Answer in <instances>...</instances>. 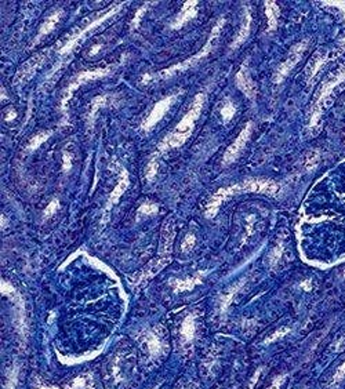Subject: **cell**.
<instances>
[{"label": "cell", "mask_w": 345, "mask_h": 389, "mask_svg": "<svg viewBox=\"0 0 345 389\" xmlns=\"http://www.w3.org/2000/svg\"><path fill=\"white\" fill-rule=\"evenodd\" d=\"M203 103H204V94H197L193 99L191 108L188 109L185 116L181 119V122L176 126V128L163 139L162 143L159 144V152L162 153L171 148H178L187 141V138L191 135L193 127H195V122L202 112Z\"/></svg>", "instance_id": "1"}, {"label": "cell", "mask_w": 345, "mask_h": 389, "mask_svg": "<svg viewBox=\"0 0 345 389\" xmlns=\"http://www.w3.org/2000/svg\"><path fill=\"white\" fill-rule=\"evenodd\" d=\"M222 24H224V20L220 21V22H218V24L216 25L214 28H213L212 34H210V38H209V40H207L206 46H204V47H203V49L200 50L199 53H197V54L192 55L191 58H188L187 61H184V62H181V64L176 65V66H171V68L164 69V70L159 72V74L155 75V76H149V75H145V76H144V82H148V79H151V80H153V79H167V78H171V76H174V75L181 74V72H184V70H187V69H189L191 66H193V65L196 64V62H199V61H200L203 57H206V55L209 54L210 51H212L214 40L217 39L218 36H220Z\"/></svg>", "instance_id": "2"}, {"label": "cell", "mask_w": 345, "mask_h": 389, "mask_svg": "<svg viewBox=\"0 0 345 389\" xmlns=\"http://www.w3.org/2000/svg\"><path fill=\"white\" fill-rule=\"evenodd\" d=\"M174 233H176L174 224H172L171 220H170V221L167 222V225L163 228L162 244H160V252H159L158 258L153 260V261L144 269V272L140 275V277L135 279L134 281L141 283V281L147 280V279H149L152 275H156L163 266L170 261V253H171V244L172 239H174Z\"/></svg>", "instance_id": "3"}, {"label": "cell", "mask_w": 345, "mask_h": 389, "mask_svg": "<svg viewBox=\"0 0 345 389\" xmlns=\"http://www.w3.org/2000/svg\"><path fill=\"white\" fill-rule=\"evenodd\" d=\"M120 9H122V5H116V6H114V7H111V10H108L107 13H104V15H99V17H97V18H95V20L91 22V24L86 25V26H83L82 29H79L78 32H75L74 36H72V38H71V39H69L68 42L65 43V46L62 47V49L59 50V54L61 55L68 54L71 50L75 49L76 46L80 45V43H82V42L86 39V36L89 34V32H91L94 28L99 26V25L102 24L104 21L108 20L109 17H112V15H114L116 11L120 10Z\"/></svg>", "instance_id": "4"}, {"label": "cell", "mask_w": 345, "mask_h": 389, "mask_svg": "<svg viewBox=\"0 0 345 389\" xmlns=\"http://www.w3.org/2000/svg\"><path fill=\"white\" fill-rule=\"evenodd\" d=\"M279 185L271 180H261V178H256V180H247L236 185L229 187V192L232 195H235L237 192H257V193H268V195H276L279 192Z\"/></svg>", "instance_id": "5"}, {"label": "cell", "mask_w": 345, "mask_h": 389, "mask_svg": "<svg viewBox=\"0 0 345 389\" xmlns=\"http://www.w3.org/2000/svg\"><path fill=\"white\" fill-rule=\"evenodd\" d=\"M305 46L306 42H301V43H298V45H296L291 49L290 54H289V57L286 58V61H285V62L279 66V69L276 70L275 78H273V82H275V83H281L282 80L285 79L287 75H289V72H290L291 69L294 68V65L300 61L301 55H302L304 50H305Z\"/></svg>", "instance_id": "6"}, {"label": "cell", "mask_w": 345, "mask_h": 389, "mask_svg": "<svg viewBox=\"0 0 345 389\" xmlns=\"http://www.w3.org/2000/svg\"><path fill=\"white\" fill-rule=\"evenodd\" d=\"M109 72H111V69L109 68L94 69V70H84V72H80V74L75 78L74 82L69 84L68 89H66V94H65V97H64V105L66 103V101L71 98V95H72L75 89L80 87V86H82L83 83H86V82L97 79V78H102V76H105V75H108Z\"/></svg>", "instance_id": "7"}, {"label": "cell", "mask_w": 345, "mask_h": 389, "mask_svg": "<svg viewBox=\"0 0 345 389\" xmlns=\"http://www.w3.org/2000/svg\"><path fill=\"white\" fill-rule=\"evenodd\" d=\"M252 123H247L246 127L243 128L240 131V134L237 135V138L231 144V147L227 149V152L224 155V163L228 164V163H232L235 159L237 158V155L240 153V151L243 149V147L246 145L247 139L250 138V134H252Z\"/></svg>", "instance_id": "8"}, {"label": "cell", "mask_w": 345, "mask_h": 389, "mask_svg": "<svg viewBox=\"0 0 345 389\" xmlns=\"http://www.w3.org/2000/svg\"><path fill=\"white\" fill-rule=\"evenodd\" d=\"M174 99H176V97H174V95H170L167 98L159 101V102L153 107L152 112L148 115V118L145 119V122L143 123V130H149V128H152L158 122H160L163 116H164L166 112L168 111V108L171 107Z\"/></svg>", "instance_id": "9"}, {"label": "cell", "mask_w": 345, "mask_h": 389, "mask_svg": "<svg viewBox=\"0 0 345 389\" xmlns=\"http://www.w3.org/2000/svg\"><path fill=\"white\" fill-rule=\"evenodd\" d=\"M236 84L237 87L246 94L249 98H254L256 97V84L250 78V74L247 70L246 65H243L240 70L236 74Z\"/></svg>", "instance_id": "10"}, {"label": "cell", "mask_w": 345, "mask_h": 389, "mask_svg": "<svg viewBox=\"0 0 345 389\" xmlns=\"http://www.w3.org/2000/svg\"><path fill=\"white\" fill-rule=\"evenodd\" d=\"M197 14V2H187L183 6V10L180 11V14L177 15V18L174 20L171 24L172 29H180L183 25H185L188 21H191L195 18V15Z\"/></svg>", "instance_id": "11"}, {"label": "cell", "mask_w": 345, "mask_h": 389, "mask_svg": "<svg viewBox=\"0 0 345 389\" xmlns=\"http://www.w3.org/2000/svg\"><path fill=\"white\" fill-rule=\"evenodd\" d=\"M45 61V54H39L33 57L32 59H29L28 62H25L22 66L18 70V74H17V78L15 80L20 83V82H25V80H28L32 76V75L36 72V69L39 68L40 64Z\"/></svg>", "instance_id": "12"}, {"label": "cell", "mask_w": 345, "mask_h": 389, "mask_svg": "<svg viewBox=\"0 0 345 389\" xmlns=\"http://www.w3.org/2000/svg\"><path fill=\"white\" fill-rule=\"evenodd\" d=\"M204 275H206V272H199V273H196V275L192 276V277H188V279H176V280L171 281V287L174 289V291H177V293L192 290L196 285H200V283H202V279Z\"/></svg>", "instance_id": "13"}, {"label": "cell", "mask_w": 345, "mask_h": 389, "mask_svg": "<svg viewBox=\"0 0 345 389\" xmlns=\"http://www.w3.org/2000/svg\"><path fill=\"white\" fill-rule=\"evenodd\" d=\"M127 187H128L127 172H126L123 170V177L120 178V181H119V184H118V185H116V187H115L114 192L111 193V196H109L107 210H111V208H112V206L118 203V200H119V199H120V196L123 195L124 191L127 189Z\"/></svg>", "instance_id": "14"}, {"label": "cell", "mask_w": 345, "mask_h": 389, "mask_svg": "<svg viewBox=\"0 0 345 389\" xmlns=\"http://www.w3.org/2000/svg\"><path fill=\"white\" fill-rule=\"evenodd\" d=\"M196 333V322H195V315H188L183 322L181 326V337L184 342H189L193 340Z\"/></svg>", "instance_id": "15"}, {"label": "cell", "mask_w": 345, "mask_h": 389, "mask_svg": "<svg viewBox=\"0 0 345 389\" xmlns=\"http://www.w3.org/2000/svg\"><path fill=\"white\" fill-rule=\"evenodd\" d=\"M250 28H252V15L249 14V11L246 10V18H245V22L242 25L239 33H237L236 39L232 43V49H236L237 46H240L247 39V36L250 33Z\"/></svg>", "instance_id": "16"}, {"label": "cell", "mask_w": 345, "mask_h": 389, "mask_svg": "<svg viewBox=\"0 0 345 389\" xmlns=\"http://www.w3.org/2000/svg\"><path fill=\"white\" fill-rule=\"evenodd\" d=\"M61 15H62V11L58 10V11H55V13H53L51 15H49V17L46 18L45 22H43V25H42V28H40L39 38H43V36H46V34L50 33L51 30L54 29L55 25L58 24V21H59V18H61Z\"/></svg>", "instance_id": "17"}, {"label": "cell", "mask_w": 345, "mask_h": 389, "mask_svg": "<svg viewBox=\"0 0 345 389\" xmlns=\"http://www.w3.org/2000/svg\"><path fill=\"white\" fill-rule=\"evenodd\" d=\"M342 80H345V69L342 70V72H341L340 75H337L334 79H331L330 82H329V83L326 84L325 87H323V90H322V93H321V97H319V101H318V103H316V107H319L322 101H323V99H325L326 97H327V95H329V94L333 91V89H334L335 86H337L338 83H341Z\"/></svg>", "instance_id": "18"}, {"label": "cell", "mask_w": 345, "mask_h": 389, "mask_svg": "<svg viewBox=\"0 0 345 389\" xmlns=\"http://www.w3.org/2000/svg\"><path fill=\"white\" fill-rule=\"evenodd\" d=\"M265 11L266 17H268V30H272L276 28V22H278V6L273 2H266L265 3Z\"/></svg>", "instance_id": "19"}, {"label": "cell", "mask_w": 345, "mask_h": 389, "mask_svg": "<svg viewBox=\"0 0 345 389\" xmlns=\"http://www.w3.org/2000/svg\"><path fill=\"white\" fill-rule=\"evenodd\" d=\"M147 345H148V349L152 356H158L162 353V350H163L162 341H160V338H159L158 335L155 334V333H151V334L147 337Z\"/></svg>", "instance_id": "20"}, {"label": "cell", "mask_w": 345, "mask_h": 389, "mask_svg": "<svg viewBox=\"0 0 345 389\" xmlns=\"http://www.w3.org/2000/svg\"><path fill=\"white\" fill-rule=\"evenodd\" d=\"M50 134L51 133L47 131V133H40L38 134V135H34V137L30 139L29 145H28V151H34L36 148H39L40 145L45 143L46 139L50 137Z\"/></svg>", "instance_id": "21"}, {"label": "cell", "mask_w": 345, "mask_h": 389, "mask_svg": "<svg viewBox=\"0 0 345 389\" xmlns=\"http://www.w3.org/2000/svg\"><path fill=\"white\" fill-rule=\"evenodd\" d=\"M233 115H235V107H233V103L228 101V102L224 103V107L221 108V116L224 119V122L228 123L233 118Z\"/></svg>", "instance_id": "22"}, {"label": "cell", "mask_w": 345, "mask_h": 389, "mask_svg": "<svg viewBox=\"0 0 345 389\" xmlns=\"http://www.w3.org/2000/svg\"><path fill=\"white\" fill-rule=\"evenodd\" d=\"M156 172H158V160L153 158L152 160L148 163L147 168H145V177H147V180L151 181V180H153V177L156 175Z\"/></svg>", "instance_id": "23"}, {"label": "cell", "mask_w": 345, "mask_h": 389, "mask_svg": "<svg viewBox=\"0 0 345 389\" xmlns=\"http://www.w3.org/2000/svg\"><path fill=\"white\" fill-rule=\"evenodd\" d=\"M140 213L141 214H145V216H149V214H155L158 213V206L153 204V203H144L143 206L140 207Z\"/></svg>", "instance_id": "24"}, {"label": "cell", "mask_w": 345, "mask_h": 389, "mask_svg": "<svg viewBox=\"0 0 345 389\" xmlns=\"http://www.w3.org/2000/svg\"><path fill=\"white\" fill-rule=\"evenodd\" d=\"M195 241H196V237L192 233H189L185 237V240L183 243V250L184 252H189V250H192V247L195 246Z\"/></svg>", "instance_id": "25"}, {"label": "cell", "mask_w": 345, "mask_h": 389, "mask_svg": "<svg viewBox=\"0 0 345 389\" xmlns=\"http://www.w3.org/2000/svg\"><path fill=\"white\" fill-rule=\"evenodd\" d=\"M58 207H59V202L57 200V199H54L53 202H50V204L46 207V210H45V218L51 217V216L58 210Z\"/></svg>", "instance_id": "26"}, {"label": "cell", "mask_w": 345, "mask_h": 389, "mask_svg": "<svg viewBox=\"0 0 345 389\" xmlns=\"http://www.w3.org/2000/svg\"><path fill=\"white\" fill-rule=\"evenodd\" d=\"M84 385V378H76L75 379V382L72 385H69V386H66V388H53V386H42V388L39 389H78V388H82Z\"/></svg>", "instance_id": "27"}, {"label": "cell", "mask_w": 345, "mask_h": 389, "mask_svg": "<svg viewBox=\"0 0 345 389\" xmlns=\"http://www.w3.org/2000/svg\"><path fill=\"white\" fill-rule=\"evenodd\" d=\"M105 101H107V98H105V97H98V98L94 99L93 108H91V116H94V115H95V111H97V109L101 108L102 105H105Z\"/></svg>", "instance_id": "28"}, {"label": "cell", "mask_w": 345, "mask_h": 389, "mask_svg": "<svg viewBox=\"0 0 345 389\" xmlns=\"http://www.w3.org/2000/svg\"><path fill=\"white\" fill-rule=\"evenodd\" d=\"M285 379H286V375H279V377H276L268 389H281L282 384L285 382Z\"/></svg>", "instance_id": "29"}, {"label": "cell", "mask_w": 345, "mask_h": 389, "mask_svg": "<svg viewBox=\"0 0 345 389\" xmlns=\"http://www.w3.org/2000/svg\"><path fill=\"white\" fill-rule=\"evenodd\" d=\"M282 252H283V247H282V244H279V246L276 247L275 250H273V254L271 256V264L273 265L279 258H281L282 256Z\"/></svg>", "instance_id": "30"}, {"label": "cell", "mask_w": 345, "mask_h": 389, "mask_svg": "<svg viewBox=\"0 0 345 389\" xmlns=\"http://www.w3.org/2000/svg\"><path fill=\"white\" fill-rule=\"evenodd\" d=\"M72 167V156L71 153L64 152V171H69Z\"/></svg>", "instance_id": "31"}, {"label": "cell", "mask_w": 345, "mask_h": 389, "mask_svg": "<svg viewBox=\"0 0 345 389\" xmlns=\"http://www.w3.org/2000/svg\"><path fill=\"white\" fill-rule=\"evenodd\" d=\"M289 331H290V330H289V329H286V327H285V329H281V330H279V331H276L275 334L272 335V337H269V338H268V340H266L265 342H272V341H275L276 338H279V337H283V335L286 334V333H289Z\"/></svg>", "instance_id": "32"}, {"label": "cell", "mask_w": 345, "mask_h": 389, "mask_svg": "<svg viewBox=\"0 0 345 389\" xmlns=\"http://www.w3.org/2000/svg\"><path fill=\"white\" fill-rule=\"evenodd\" d=\"M322 64H323V59H316L315 65H314V66L310 68V69H312V70H310V72H309V78H312V76H314V75H315L316 72H318V69L321 68Z\"/></svg>", "instance_id": "33"}, {"label": "cell", "mask_w": 345, "mask_h": 389, "mask_svg": "<svg viewBox=\"0 0 345 389\" xmlns=\"http://www.w3.org/2000/svg\"><path fill=\"white\" fill-rule=\"evenodd\" d=\"M15 116H17V114H15L14 111H11V112H9V115L6 116V120H13Z\"/></svg>", "instance_id": "34"}, {"label": "cell", "mask_w": 345, "mask_h": 389, "mask_svg": "<svg viewBox=\"0 0 345 389\" xmlns=\"http://www.w3.org/2000/svg\"><path fill=\"white\" fill-rule=\"evenodd\" d=\"M341 374H345V365H342L340 367V369H338V371H337V375H335V377L338 378V377H340Z\"/></svg>", "instance_id": "35"}, {"label": "cell", "mask_w": 345, "mask_h": 389, "mask_svg": "<svg viewBox=\"0 0 345 389\" xmlns=\"http://www.w3.org/2000/svg\"><path fill=\"white\" fill-rule=\"evenodd\" d=\"M9 389H14V382H11V385L9 386Z\"/></svg>", "instance_id": "36"}]
</instances>
